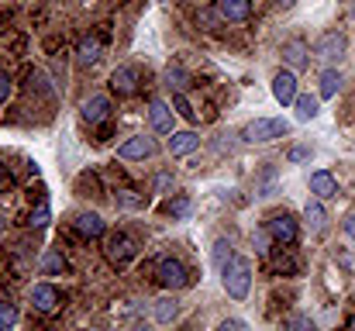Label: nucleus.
Returning a JSON list of instances; mask_svg holds the SVG:
<instances>
[{"mask_svg": "<svg viewBox=\"0 0 355 331\" xmlns=\"http://www.w3.org/2000/svg\"><path fill=\"white\" fill-rule=\"evenodd\" d=\"M173 108L180 110V114H183L187 121H193V117H197V110H193V108H190V104H187V97H183V90H176V94H173Z\"/></svg>", "mask_w": 355, "mask_h": 331, "instance_id": "obj_28", "label": "nucleus"}, {"mask_svg": "<svg viewBox=\"0 0 355 331\" xmlns=\"http://www.w3.org/2000/svg\"><path fill=\"white\" fill-rule=\"evenodd\" d=\"M342 52H345V38H342V31H328V35H321L318 45H314V56L324 59V62L342 59Z\"/></svg>", "mask_w": 355, "mask_h": 331, "instance_id": "obj_6", "label": "nucleus"}, {"mask_svg": "<svg viewBox=\"0 0 355 331\" xmlns=\"http://www.w3.org/2000/svg\"><path fill=\"white\" fill-rule=\"evenodd\" d=\"M31 304H35V311L52 314V311L62 304V297H59V290H55L52 283H38V287H31Z\"/></svg>", "mask_w": 355, "mask_h": 331, "instance_id": "obj_8", "label": "nucleus"}, {"mask_svg": "<svg viewBox=\"0 0 355 331\" xmlns=\"http://www.w3.org/2000/svg\"><path fill=\"white\" fill-rule=\"evenodd\" d=\"M342 90V73L338 69H324L321 73V97H335Z\"/></svg>", "mask_w": 355, "mask_h": 331, "instance_id": "obj_21", "label": "nucleus"}, {"mask_svg": "<svg viewBox=\"0 0 355 331\" xmlns=\"http://www.w3.org/2000/svg\"><path fill=\"white\" fill-rule=\"evenodd\" d=\"M14 321H17V307H14L10 300H0V331L10 328Z\"/></svg>", "mask_w": 355, "mask_h": 331, "instance_id": "obj_27", "label": "nucleus"}, {"mask_svg": "<svg viewBox=\"0 0 355 331\" xmlns=\"http://www.w3.org/2000/svg\"><path fill=\"white\" fill-rule=\"evenodd\" d=\"M349 325H352V328H355V318H352V321H349Z\"/></svg>", "mask_w": 355, "mask_h": 331, "instance_id": "obj_40", "label": "nucleus"}, {"mask_svg": "<svg viewBox=\"0 0 355 331\" xmlns=\"http://www.w3.org/2000/svg\"><path fill=\"white\" fill-rule=\"evenodd\" d=\"M155 283L166 287V290H183L190 283V273H187V266L180 259H162L155 266Z\"/></svg>", "mask_w": 355, "mask_h": 331, "instance_id": "obj_3", "label": "nucleus"}, {"mask_svg": "<svg viewBox=\"0 0 355 331\" xmlns=\"http://www.w3.org/2000/svg\"><path fill=\"white\" fill-rule=\"evenodd\" d=\"M173 218H187L190 214V201L187 197H176V201H169V207H166Z\"/></svg>", "mask_w": 355, "mask_h": 331, "instance_id": "obj_29", "label": "nucleus"}, {"mask_svg": "<svg viewBox=\"0 0 355 331\" xmlns=\"http://www.w3.org/2000/svg\"><path fill=\"white\" fill-rule=\"evenodd\" d=\"M135 252H138V245H135L131 235H124V231L111 235V238L104 241V255H107L114 266H128V262L135 259Z\"/></svg>", "mask_w": 355, "mask_h": 331, "instance_id": "obj_4", "label": "nucleus"}, {"mask_svg": "<svg viewBox=\"0 0 355 331\" xmlns=\"http://www.w3.org/2000/svg\"><path fill=\"white\" fill-rule=\"evenodd\" d=\"M248 287H252V262L235 255L228 266H225V290L232 300H245L248 297Z\"/></svg>", "mask_w": 355, "mask_h": 331, "instance_id": "obj_1", "label": "nucleus"}, {"mask_svg": "<svg viewBox=\"0 0 355 331\" xmlns=\"http://www.w3.org/2000/svg\"><path fill=\"white\" fill-rule=\"evenodd\" d=\"M49 224V204H42L38 211H31V228H45Z\"/></svg>", "mask_w": 355, "mask_h": 331, "instance_id": "obj_31", "label": "nucleus"}, {"mask_svg": "<svg viewBox=\"0 0 355 331\" xmlns=\"http://www.w3.org/2000/svg\"><path fill=\"white\" fill-rule=\"evenodd\" d=\"M101 52H104V38H101V35H87V38L80 42V49H76V59H80L83 66H94V62L101 59Z\"/></svg>", "mask_w": 355, "mask_h": 331, "instance_id": "obj_13", "label": "nucleus"}, {"mask_svg": "<svg viewBox=\"0 0 355 331\" xmlns=\"http://www.w3.org/2000/svg\"><path fill=\"white\" fill-rule=\"evenodd\" d=\"M176 314H180V300H176V297H162V300H155V321H159V325L176 321Z\"/></svg>", "mask_w": 355, "mask_h": 331, "instance_id": "obj_19", "label": "nucleus"}, {"mask_svg": "<svg viewBox=\"0 0 355 331\" xmlns=\"http://www.w3.org/2000/svg\"><path fill=\"white\" fill-rule=\"evenodd\" d=\"M218 10H221L225 21L241 24V21H248V14H252V0H218Z\"/></svg>", "mask_w": 355, "mask_h": 331, "instance_id": "obj_12", "label": "nucleus"}, {"mask_svg": "<svg viewBox=\"0 0 355 331\" xmlns=\"http://www.w3.org/2000/svg\"><path fill=\"white\" fill-rule=\"evenodd\" d=\"M345 235H349V238L355 241V211L349 214V218H345Z\"/></svg>", "mask_w": 355, "mask_h": 331, "instance_id": "obj_34", "label": "nucleus"}, {"mask_svg": "<svg viewBox=\"0 0 355 331\" xmlns=\"http://www.w3.org/2000/svg\"><path fill=\"white\" fill-rule=\"evenodd\" d=\"M283 59H286L293 69H300V66L307 62V45H304V42H286V45H283Z\"/></svg>", "mask_w": 355, "mask_h": 331, "instance_id": "obj_20", "label": "nucleus"}, {"mask_svg": "<svg viewBox=\"0 0 355 331\" xmlns=\"http://www.w3.org/2000/svg\"><path fill=\"white\" fill-rule=\"evenodd\" d=\"M293 3H297V0H279V7H293Z\"/></svg>", "mask_w": 355, "mask_h": 331, "instance_id": "obj_39", "label": "nucleus"}, {"mask_svg": "<svg viewBox=\"0 0 355 331\" xmlns=\"http://www.w3.org/2000/svg\"><path fill=\"white\" fill-rule=\"evenodd\" d=\"M7 97H10V76H7V73H0V104H3Z\"/></svg>", "mask_w": 355, "mask_h": 331, "instance_id": "obj_33", "label": "nucleus"}, {"mask_svg": "<svg viewBox=\"0 0 355 331\" xmlns=\"http://www.w3.org/2000/svg\"><path fill=\"white\" fill-rule=\"evenodd\" d=\"M107 117H111V97L97 94V97H90V101L83 104V121H87V124H101V121H107Z\"/></svg>", "mask_w": 355, "mask_h": 331, "instance_id": "obj_11", "label": "nucleus"}, {"mask_svg": "<svg viewBox=\"0 0 355 331\" xmlns=\"http://www.w3.org/2000/svg\"><path fill=\"white\" fill-rule=\"evenodd\" d=\"M286 131H290V124H286L283 117H255V121L245 124L241 138L252 142V145H255V142L262 145V142H276V138H283Z\"/></svg>", "mask_w": 355, "mask_h": 331, "instance_id": "obj_2", "label": "nucleus"}, {"mask_svg": "<svg viewBox=\"0 0 355 331\" xmlns=\"http://www.w3.org/2000/svg\"><path fill=\"white\" fill-rule=\"evenodd\" d=\"M307 155H311L307 148H293V152H290V159H293V162H300V159H307Z\"/></svg>", "mask_w": 355, "mask_h": 331, "instance_id": "obj_36", "label": "nucleus"}, {"mask_svg": "<svg viewBox=\"0 0 355 331\" xmlns=\"http://www.w3.org/2000/svg\"><path fill=\"white\" fill-rule=\"evenodd\" d=\"M311 194H318L321 201H328V197H335V194H338V180H335L331 173H324V169H321V173H314V176H311Z\"/></svg>", "mask_w": 355, "mask_h": 331, "instance_id": "obj_16", "label": "nucleus"}, {"mask_svg": "<svg viewBox=\"0 0 355 331\" xmlns=\"http://www.w3.org/2000/svg\"><path fill=\"white\" fill-rule=\"evenodd\" d=\"M166 87H169V90H187V87H190L187 69H183V66H169V69H166Z\"/></svg>", "mask_w": 355, "mask_h": 331, "instance_id": "obj_23", "label": "nucleus"}, {"mask_svg": "<svg viewBox=\"0 0 355 331\" xmlns=\"http://www.w3.org/2000/svg\"><path fill=\"white\" fill-rule=\"evenodd\" d=\"M111 90H114L118 97L138 94V69H135V66H118V69L111 73Z\"/></svg>", "mask_w": 355, "mask_h": 331, "instance_id": "obj_7", "label": "nucleus"}, {"mask_svg": "<svg viewBox=\"0 0 355 331\" xmlns=\"http://www.w3.org/2000/svg\"><path fill=\"white\" fill-rule=\"evenodd\" d=\"M266 231H269V238H272V241H279V245H293V241H297V235H300L297 221L290 218V214H272L269 224H266Z\"/></svg>", "mask_w": 355, "mask_h": 331, "instance_id": "obj_5", "label": "nucleus"}, {"mask_svg": "<svg viewBox=\"0 0 355 331\" xmlns=\"http://www.w3.org/2000/svg\"><path fill=\"white\" fill-rule=\"evenodd\" d=\"M73 228H76L80 238H101L104 235V218L90 211V214H80V218L73 221Z\"/></svg>", "mask_w": 355, "mask_h": 331, "instance_id": "obj_14", "label": "nucleus"}, {"mask_svg": "<svg viewBox=\"0 0 355 331\" xmlns=\"http://www.w3.org/2000/svg\"><path fill=\"white\" fill-rule=\"evenodd\" d=\"M118 155L121 159H148V155H155V142H152V138H145V135L128 138V142L118 148Z\"/></svg>", "mask_w": 355, "mask_h": 331, "instance_id": "obj_10", "label": "nucleus"}, {"mask_svg": "<svg viewBox=\"0 0 355 331\" xmlns=\"http://www.w3.org/2000/svg\"><path fill=\"white\" fill-rule=\"evenodd\" d=\"M148 117H152V128H155V131H162V135H169V131H173V110L166 108L162 101H152Z\"/></svg>", "mask_w": 355, "mask_h": 331, "instance_id": "obj_17", "label": "nucleus"}, {"mask_svg": "<svg viewBox=\"0 0 355 331\" xmlns=\"http://www.w3.org/2000/svg\"><path fill=\"white\" fill-rule=\"evenodd\" d=\"M286 325H290V328H311V321H307V318H290Z\"/></svg>", "mask_w": 355, "mask_h": 331, "instance_id": "obj_35", "label": "nucleus"}, {"mask_svg": "<svg viewBox=\"0 0 355 331\" xmlns=\"http://www.w3.org/2000/svg\"><path fill=\"white\" fill-rule=\"evenodd\" d=\"M318 114V97H297V121H311Z\"/></svg>", "mask_w": 355, "mask_h": 331, "instance_id": "obj_25", "label": "nucleus"}, {"mask_svg": "<svg viewBox=\"0 0 355 331\" xmlns=\"http://www.w3.org/2000/svg\"><path fill=\"white\" fill-rule=\"evenodd\" d=\"M38 269H42L45 276H62V273L69 269V262L62 259V252H55V248H49V252L42 255V262H38Z\"/></svg>", "mask_w": 355, "mask_h": 331, "instance_id": "obj_18", "label": "nucleus"}, {"mask_svg": "<svg viewBox=\"0 0 355 331\" xmlns=\"http://www.w3.org/2000/svg\"><path fill=\"white\" fill-rule=\"evenodd\" d=\"M228 262H232V241H225V238H221V241H214V266L225 273V266H228Z\"/></svg>", "mask_w": 355, "mask_h": 331, "instance_id": "obj_24", "label": "nucleus"}, {"mask_svg": "<svg viewBox=\"0 0 355 331\" xmlns=\"http://www.w3.org/2000/svg\"><path fill=\"white\" fill-rule=\"evenodd\" d=\"M272 97L283 104V108H290V104H297V76L293 73H276V80H272Z\"/></svg>", "mask_w": 355, "mask_h": 331, "instance_id": "obj_9", "label": "nucleus"}, {"mask_svg": "<svg viewBox=\"0 0 355 331\" xmlns=\"http://www.w3.org/2000/svg\"><path fill=\"white\" fill-rule=\"evenodd\" d=\"M200 145V135L197 131H176L173 138H169V152L180 159V155H190L193 148Z\"/></svg>", "mask_w": 355, "mask_h": 331, "instance_id": "obj_15", "label": "nucleus"}, {"mask_svg": "<svg viewBox=\"0 0 355 331\" xmlns=\"http://www.w3.org/2000/svg\"><path fill=\"white\" fill-rule=\"evenodd\" d=\"M3 187H7V169L0 166V190H3Z\"/></svg>", "mask_w": 355, "mask_h": 331, "instance_id": "obj_38", "label": "nucleus"}, {"mask_svg": "<svg viewBox=\"0 0 355 331\" xmlns=\"http://www.w3.org/2000/svg\"><path fill=\"white\" fill-rule=\"evenodd\" d=\"M272 269H276V273H283V276H293V273H297V259H293L290 252H283V255H276V259H272Z\"/></svg>", "mask_w": 355, "mask_h": 331, "instance_id": "obj_26", "label": "nucleus"}, {"mask_svg": "<svg viewBox=\"0 0 355 331\" xmlns=\"http://www.w3.org/2000/svg\"><path fill=\"white\" fill-rule=\"evenodd\" d=\"M218 21H225L218 7H214V10H200V24H204V28H218Z\"/></svg>", "mask_w": 355, "mask_h": 331, "instance_id": "obj_30", "label": "nucleus"}, {"mask_svg": "<svg viewBox=\"0 0 355 331\" xmlns=\"http://www.w3.org/2000/svg\"><path fill=\"white\" fill-rule=\"evenodd\" d=\"M238 331V328H245V321H225V325H221V331Z\"/></svg>", "mask_w": 355, "mask_h": 331, "instance_id": "obj_37", "label": "nucleus"}, {"mask_svg": "<svg viewBox=\"0 0 355 331\" xmlns=\"http://www.w3.org/2000/svg\"><path fill=\"white\" fill-rule=\"evenodd\" d=\"M304 221L311 224V231H321V228H324V221H328V214H324V207H321L318 201H311V204L304 207Z\"/></svg>", "mask_w": 355, "mask_h": 331, "instance_id": "obj_22", "label": "nucleus"}, {"mask_svg": "<svg viewBox=\"0 0 355 331\" xmlns=\"http://www.w3.org/2000/svg\"><path fill=\"white\" fill-rule=\"evenodd\" d=\"M118 201H121V204H124V207H141V204H145L141 197H131L128 190H121V194H118Z\"/></svg>", "mask_w": 355, "mask_h": 331, "instance_id": "obj_32", "label": "nucleus"}]
</instances>
